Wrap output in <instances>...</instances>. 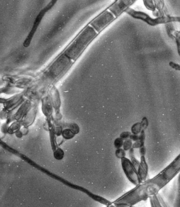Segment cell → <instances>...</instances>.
Listing matches in <instances>:
<instances>
[{
	"label": "cell",
	"mask_w": 180,
	"mask_h": 207,
	"mask_svg": "<svg viewBox=\"0 0 180 207\" xmlns=\"http://www.w3.org/2000/svg\"><path fill=\"white\" fill-rule=\"evenodd\" d=\"M116 18L110 12L105 11L99 15L98 17L95 19L90 25L95 30H96L97 33H99Z\"/></svg>",
	"instance_id": "obj_6"
},
{
	"label": "cell",
	"mask_w": 180,
	"mask_h": 207,
	"mask_svg": "<svg viewBox=\"0 0 180 207\" xmlns=\"http://www.w3.org/2000/svg\"><path fill=\"white\" fill-rule=\"evenodd\" d=\"M51 101L53 103V109L56 112L57 119L56 121H59L61 120L62 116L60 114V107H61V99L60 97L59 93L58 92V90L54 89V90H53L52 93V96L51 97Z\"/></svg>",
	"instance_id": "obj_11"
},
{
	"label": "cell",
	"mask_w": 180,
	"mask_h": 207,
	"mask_svg": "<svg viewBox=\"0 0 180 207\" xmlns=\"http://www.w3.org/2000/svg\"><path fill=\"white\" fill-rule=\"evenodd\" d=\"M53 155L56 160L61 161L65 157V152L60 147H59L57 149L53 151Z\"/></svg>",
	"instance_id": "obj_16"
},
{
	"label": "cell",
	"mask_w": 180,
	"mask_h": 207,
	"mask_svg": "<svg viewBox=\"0 0 180 207\" xmlns=\"http://www.w3.org/2000/svg\"><path fill=\"white\" fill-rule=\"evenodd\" d=\"M76 135V134H75V133L69 128L63 129L62 134H61L62 137L66 140H69L73 139L75 137Z\"/></svg>",
	"instance_id": "obj_14"
},
{
	"label": "cell",
	"mask_w": 180,
	"mask_h": 207,
	"mask_svg": "<svg viewBox=\"0 0 180 207\" xmlns=\"http://www.w3.org/2000/svg\"><path fill=\"white\" fill-rule=\"evenodd\" d=\"M42 110L44 115L47 118L52 117L53 106L50 97H46L42 100Z\"/></svg>",
	"instance_id": "obj_12"
},
{
	"label": "cell",
	"mask_w": 180,
	"mask_h": 207,
	"mask_svg": "<svg viewBox=\"0 0 180 207\" xmlns=\"http://www.w3.org/2000/svg\"><path fill=\"white\" fill-rule=\"evenodd\" d=\"M98 34L93 27L86 26L67 48L64 55L75 62Z\"/></svg>",
	"instance_id": "obj_2"
},
{
	"label": "cell",
	"mask_w": 180,
	"mask_h": 207,
	"mask_svg": "<svg viewBox=\"0 0 180 207\" xmlns=\"http://www.w3.org/2000/svg\"><path fill=\"white\" fill-rule=\"evenodd\" d=\"M129 139L131 140L133 142H135V141H137L139 139V136L132 133L130 137H129Z\"/></svg>",
	"instance_id": "obj_29"
},
{
	"label": "cell",
	"mask_w": 180,
	"mask_h": 207,
	"mask_svg": "<svg viewBox=\"0 0 180 207\" xmlns=\"http://www.w3.org/2000/svg\"><path fill=\"white\" fill-rule=\"evenodd\" d=\"M135 1H116L114 2L113 5L109 7L110 12L114 14V16L117 18L123 12L129 8V7L133 4Z\"/></svg>",
	"instance_id": "obj_8"
},
{
	"label": "cell",
	"mask_w": 180,
	"mask_h": 207,
	"mask_svg": "<svg viewBox=\"0 0 180 207\" xmlns=\"http://www.w3.org/2000/svg\"><path fill=\"white\" fill-rule=\"evenodd\" d=\"M7 100L4 99H2V98H0V103H5L7 102Z\"/></svg>",
	"instance_id": "obj_30"
},
{
	"label": "cell",
	"mask_w": 180,
	"mask_h": 207,
	"mask_svg": "<svg viewBox=\"0 0 180 207\" xmlns=\"http://www.w3.org/2000/svg\"><path fill=\"white\" fill-rule=\"evenodd\" d=\"M121 164L123 171L128 180L135 186L140 184L141 182L137 170L131 160L125 157L121 159Z\"/></svg>",
	"instance_id": "obj_7"
},
{
	"label": "cell",
	"mask_w": 180,
	"mask_h": 207,
	"mask_svg": "<svg viewBox=\"0 0 180 207\" xmlns=\"http://www.w3.org/2000/svg\"><path fill=\"white\" fill-rule=\"evenodd\" d=\"M174 37L177 43V50L178 52V55L180 57V31H176L174 33Z\"/></svg>",
	"instance_id": "obj_21"
},
{
	"label": "cell",
	"mask_w": 180,
	"mask_h": 207,
	"mask_svg": "<svg viewBox=\"0 0 180 207\" xmlns=\"http://www.w3.org/2000/svg\"><path fill=\"white\" fill-rule=\"evenodd\" d=\"M141 125H142V129L144 130H146V129H147L148 126H149V120L147 119L146 117H143L142 118L141 121Z\"/></svg>",
	"instance_id": "obj_24"
},
{
	"label": "cell",
	"mask_w": 180,
	"mask_h": 207,
	"mask_svg": "<svg viewBox=\"0 0 180 207\" xmlns=\"http://www.w3.org/2000/svg\"><path fill=\"white\" fill-rule=\"evenodd\" d=\"M134 207V206H131V207Z\"/></svg>",
	"instance_id": "obj_32"
},
{
	"label": "cell",
	"mask_w": 180,
	"mask_h": 207,
	"mask_svg": "<svg viewBox=\"0 0 180 207\" xmlns=\"http://www.w3.org/2000/svg\"><path fill=\"white\" fill-rule=\"evenodd\" d=\"M169 65L174 69L180 71V65L176 64V63L173 62H170L169 63Z\"/></svg>",
	"instance_id": "obj_27"
},
{
	"label": "cell",
	"mask_w": 180,
	"mask_h": 207,
	"mask_svg": "<svg viewBox=\"0 0 180 207\" xmlns=\"http://www.w3.org/2000/svg\"><path fill=\"white\" fill-rule=\"evenodd\" d=\"M131 134V132H130V131H124V132H122L120 134L119 137L125 140L129 139V137H130Z\"/></svg>",
	"instance_id": "obj_25"
},
{
	"label": "cell",
	"mask_w": 180,
	"mask_h": 207,
	"mask_svg": "<svg viewBox=\"0 0 180 207\" xmlns=\"http://www.w3.org/2000/svg\"><path fill=\"white\" fill-rule=\"evenodd\" d=\"M125 12L127 13L128 15L132 16V18L140 20L146 23L147 25L150 26H154L157 25L161 24H168L169 23H172L173 22H178V17L171 16H163V17H158V18H152L150 16L146 14V13L138 11L131 9L128 8Z\"/></svg>",
	"instance_id": "obj_4"
},
{
	"label": "cell",
	"mask_w": 180,
	"mask_h": 207,
	"mask_svg": "<svg viewBox=\"0 0 180 207\" xmlns=\"http://www.w3.org/2000/svg\"><path fill=\"white\" fill-rule=\"evenodd\" d=\"M106 207H116V206H115V205H114L113 204H112L111 205H108V206H106Z\"/></svg>",
	"instance_id": "obj_31"
},
{
	"label": "cell",
	"mask_w": 180,
	"mask_h": 207,
	"mask_svg": "<svg viewBox=\"0 0 180 207\" xmlns=\"http://www.w3.org/2000/svg\"><path fill=\"white\" fill-rule=\"evenodd\" d=\"M126 151L122 148L116 150L115 156L118 159H120L121 160L122 159L126 157Z\"/></svg>",
	"instance_id": "obj_22"
},
{
	"label": "cell",
	"mask_w": 180,
	"mask_h": 207,
	"mask_svg": "<svg viewBox=\"0 0 180 207\" xmlns=\"http://www.w3.org/2000/svg\"><path fill=\"white\" fill-rule=\"evenodd\" d=\"M47 122L48 130L49 131V137L50 141L51 144V149L53 151L57 149L59 147V145H58L57 136L55 132V124L54 123V120L53 119V117H50L47 118Z\"/></svg>",
	"instance_id": "obj_9"
},
{
	"label": "cell",
	"mask_w": 180,
	"mask_h": 207,
	"mask_svg": "<svg viewBox=\"0 0 180 207\" xmlns=\"http://www.w3.org/2000/svg\"><path fill=\"white\" fill-rule=\"evenodd\" d=\"M133 141H132L130 139H128L125 140L124 141V144H123V149L125 151H128L129 150H131L133 146Z\"/></svg>",
	"instance_id": "obj_20"
},
{
	"label": "cell",
	"mask_w": 180,
	"mask_h": 207,
	"mask_svg": "<svg viewBox=\"0 0 180 207\" xmlns=\"http://www.w3.org/2000/svg\"><path fill=\"white\" fill-rule=\"evenodd\" d=\"M63 129V128L62 127L61 125L55 124V132H56L57 137H59V136H61Z\"/></svg>",
	"instance_id": "obj_26"
},
{
	"label": "cell",
	"mask_w": 180,
	"mask_h": 207,
	"mask_svg": "<svg viewBox=\"0 0 180 207\" xmlns=\"http://www.w3.org/2000/svg\"><path fill=\"white\" fill-rule=\"evenodd\" d=\"M134 150L135 149L132 148L131 150L128 151L129 158H130L129 160H131L132 163L133 164V165H134L135 167L137 169L139 164H140V161L137 159L135 157Z\"/></svg>",
	"instance_id": "obj_17"
},
{
	"label": "cell",
	"mask_w": 180,
	"mask_h": 207,
	"mask_svg": "<svg viewBox=\"0 0 180 207\" xmlns=\"http://www.w3.org/2000/svg\"><path fill=\"white\" fill-rule=\"evenodd\" d=\"M56 3H57L56 1H51L49 2V3L47 5H46L45 7L43 8L40 11V12L39 13L38 16H37V17L35 18V21L33 22V26H32L31 30L30 31V33H29V34L23 42L24 47H28L30 46L32 40L33 39V37L35 34V33H36L37 29L39 26L40 25L44 16L49 10H50L52 9V7H54Z\"/></svg>",
	"instance_id": "obj_5"
},
{
	"label": "cell",
	"mask_w": 180,
	"mask_h": 207,
	"mask_svg": "<svg viewBox=\"0 0 180 207\" xmlns=\"http://www.w3.org/2000/svg\"><path fill=\"white\" fill-rule=\"evenodd\" d=\"M143 3L145 7H146L148 10L152 11H153V12L155 11L156 7L154 1H144Z\"/></svg>",
	"instance_id": "obj_19"
},
{
	"label": "cell",
	"mask_w": 180,
	"mask_h": 207,
	"mask_svg": "<svg viewBox=\"0 0 180 207\" xmlns=\"http://www.w3.org/2000/svg\"><path fill=\"white\" fill-rule=\"evenodd\" d=\"M142 130H143V129H142L141 124V122H138L135 123L132 126L131 132L132 134L139 135L140 133L142 132Z\"/></svg>",
	"instance_id": "obj_18"
},
{
	"label": "cell",
	"mask_w": 180,
	"mask_h": 207,
	"mask_svg": "<svg viewBox=\"0 0 180 207\" xmlns=\"http://www.w3.org/2000/svg\"><path fill=\"white\" fill-rule=\"evenodd\" d=\"M137 170L141 183L147 179L149 167L145 155L140 156V164Z\"/></svg>",
	"instance_id": "obj_10"
},
{
	"label": "cell",
	"mask_w": 180,
	"mask_h": 207,
	"mask_svg": "<svg viewBox=\"0 0 180 207\" xmlns=\"http://www.w3.org/2000/svg\"><path fill=\"white\" fill-rule=\"evenodd\" d=\"M124 140L122 139L120 137L116 138L114 142V145L115 148L116 149H121V148H122V146H123V144H124Z\"/></svg>",
	"instance_id": "obj_23"
},
{
	"label": "cell",
	"mask_w": 180,
	"mask_h": 207,
	"mask_svg": "<svg viewBox=\"0 0 180 207\" xmlns=\"http://www.w3.org/2000/svg\"><path fill=\"white\" fill-rule=\"evenodd\" d=\"M35 168L37 169L38 170L40 171V172L44 173V174H46V175H47L48 176H49L53 179L57 180L60 182L63 183V185H65V186L68 187L69 188H72L73 189L79 191L81 192L82 193H85L89 198H90L91 199H93V200H94L96 202H99L100 204H103L104 205H106V206L111 205L112 204H113V202L110 201L109 200H107V199L104 198L103 197L96 195L95 193H93L92 192L89 191V190H88L86 188L80 186L78 185H75L73 183L70 182L67 180L66 179H65L63 178L58 176L57 174H55V173L51 172V171H50L48 169L44 168L38 164H36V165L35 166Z\"/></svg>",
	"instance_id": "obj_3"
},
{
	"label": "cell",
	"mask_w": 180,
	"mask_h": 207,
	"mask_svg": "<svg viewBox=\"0 0 180 207\" xmlns=\"http://www.w3.org/2000/svg\"></svg>",
	"instance_id": "obj_33"
},
{
	"label": "cell",
	"mask_w": 180,
	"mask_h": 207,
	"mask_svg": "<svg viewBox=\"0 0 180 207\" xmlns=\"http://www.w3.org/2000/svg\"><path fill=\"white\" fill-rule=\"evenodd\" d=\"M146 153V149L145 146L139 149V153H140V156L145 155Z\"/></svg>",
	"instance_id": "obj_28"
},
{
	"label": "cell",
	"mask_w": 180,
	"mask_h": 207,
	"mask_svg": "<svg viewBox=\"0 0 180 207\" xmlns=\"http://www.w3.org/2000/svg\"><path fill=\"white\" fill-rule=\"evenodd\" d=\"M180 173V154L173 161L150 179L135 186L113 204L118 207H130L152 196L159 195V192L174 179Z\"/></svg>",
	"instance_id": "obj_1"
},
{
	"label": "cell",
	"mask_w": 180,
	"mask_h": 207,
	"mask_svg": "<svg viewBox=\"0 0 180 207\" xmlns=\"http://www.w3.org/2000/svg\"><path fill=\"white\" fill-rule=\"evenodd\" d=\"M139 139L137 141L134 142L133 143L132 148L134 149H140L143 146H145V140H146V134L144 132L141 133L139 135Z\"/></svg>",
	"instance_id": "obj_13"
},
{
	"label": "cell",
	"mask_w": 180,
	"mask_h": 207,
	"mask_svg": "<svg viewBox=\"0 0 180 207\" xmlns=\"http://www.w3.org/2000/svg\"><path fill=\"white\" fill-rule=\"evenodd\" d=\"M21 123L19 121L14 122L9 127V129L7 131V133L9 134H14L20 130L21 128Z\"/></svg>",
	"instance_id": "obj_15"
}]
</instances>
